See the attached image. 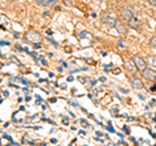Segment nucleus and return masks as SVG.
<instances>
[{
	"label": "nucleus",
	"mask_w": 156,
	"mask_h": 146,
	"mask_svg": "<svg viewBox=\"0 0 156 146\" xmlns=\"http://www.w3.org/2000/svg\"><path fill=\"white\" fill-rule=\"evenodd\" d=\"M26 38H27L29 41L34 42V43H39V42L42 41V35H41L39 33H37L35 30H30V31H27Z\"/></svg>",
	"instance_id": "obj_2"
},
{
	"label": "nucleus",
	"mask_w": 156,
	"mask_h": 146,
	"mask_svg": "<svg viewBox=\"0 0 156 146\" xmlns=\"http://www.w3.org/2000/svg\"><path fill=\"white\" fill-rule=\"evenodd\" d=\"M142 75L146 80H150V81L156 80V72L152 69V68H146L144 71H142Z\"/></svg>",
	"instance_id": "obj_3"
},
{
	"label": "nucleus",
	"mask_w": 156,
	"mask_h": 146,
	"mask_svg": "<svg viewBox=\"0 0 156 146\" xmlns=\"http://www.w3.org/2000/svg\"><path fill=\"white\" fill-rule=\"evenodd\" d=\"M103 22H104V24H105V25L108 26V27H113V26H116V24H117L115 18L112 17V16H108V14L103 17Z\"/></svg>",
	"instance_id": "obj_7"
},
{
	"label": "nucleus",
	"mask_w": 156,
	"mask_h": 146,
	"mask_svg": "<svg viewBox=\"0 0 156 146\" xmlns=\"http://www.w3.org/2000/svg\"><path fill=\"white\" fill-rule=\"evenodd\" d=\"M64 2V4L66 7H73V3H72V0H62Z\"/></svg>",
	"instance_id": "obj_13"
},
{
	"label": "nucleus",
	"mask_w": 156,
	"mask_h": 146,
	"mask_svg": "<svg viewBox=\"0 0 156 146\" xmlns=\"http://www.w3.org/2000/svg\"><path fill=\"white\" fill-rule=\"evenodd\" d=\"M148 3H150L152 7H156V0H148Z\"/></svg>",
	"instance_id": "obj_14"
},
{
	"label": "nucleus",
	"mask_w": 156,
	"mask_h": 146,
	"mask_svg": "<svg viewBox=\"0 0 156 146\" xmlns=\"http://www.w3.org/2000/svg\"><path fill=\"white\" fill-rule=\"evenodd\" d=\"M116 29H117V33L119 34H121V35H125L126 34V27H125V25L124 24H116Z\"/></svg>",
	"instance_id": "obj_9"
},
{
	"label": "nucleus",
	"mask_w": 156,
	"mask_h": 146,
	"mask_svg": "<svg viewBox=\"0 0 156 146\" xmlns=\"http://www.w3.org/2000/svg\"><path fill=\"white\" fill-rule=\"evenodd\" d=\"M133 61H134V64H135V67L138 68V71H144L146 68H147V63H146V60L143 59L142 56H139V55H135L134 57H133Z\"/></svg>",
	"instance_id": "obj_1"
},
{
	"label": "nucleus",
	"mask_w": 156,
	"mask_h": 146,
	"mask_svg": "<svg viewBox=\"0 0 156 146\" xmlns=\"http://www.w3.org/2000/svg\"><path fill=\"white\" fill-rule=\"evenodd\" d=\"M124 65L126 68V71L130 72V73H133V75H134V73H136V71H138V68L135 67L133 60H125L124 61Z\"/></svg>",
	"instance_id": "obj_6"
},
{
	"label": "nucleus",
	"mask_w": 156,
	"mask_h": 146,
	"mask_svg": "<svg viewBox=\"0 0 156 146\" xmlns=\"http://www.w3.org/2000/svg\"><path fill=\"white\" fill-rule=\"evenodd\" d=\"M121 17H122L124 20H126V21H129L131 17H134V11H133V8H130V7L124 8L122 11H121Z\"/></svg>",
	"instance_id": "obj_4"
},
{
	"label": "nucleus",
	"mask_w": 156,
	"mask_h": 146,
	"mask_svg": "<svg viewBox=\"0 0 156 146\" xmlns=\"http://www.w3.org/2000/svg\"><path fill=\"white\" fill-rule=\"evenodd\" d=\"M146 63H148L150 67L156 68V57H155V56H151V55H150L147 59H146Z\"/></svg>",
	"instance_id": "obj_11"
},
{
	"label": "nucleus",
	"mask_w": 156,
	"mask_h": 146,
	"mask_svg": "<svg viewBox=\"0 0 156 146\" xmlns=\"http://www.w3.org/2000/svg\"><path fill=\"white\" fill-rule=\"evenodd\" d=\"M38 5H42V7H47V5H51V4L55 2V0H35Z\"/></svg>",
	"instance_id": "obj_10"
},
{
	"label": "nucleus",
	"mask_w": 156,
	"mask_h": 146,
	"mask_svg": "<svg viewBox=\"0 0 156 146\" xmlns=\"http://www.w3.org/2000/svg\"><path fill=\"white\" fill-rule=\"evenodd\" d=\"M129 22V25H130V27H133V29H139V26H140V24H142V22H140V20H139V18L138 17H131L130 18V20L128 21Z\"/></svg>",
	"instance_id": "obj_8"
},
{
	"label": "nucleus",
	"mask_w": 156,
	"mask_h": 146,
	"mask_svg": "<svg viewBox=\"0 0 156 146\" xmlns=\"http://www.w3.org/2000/svg\"><path fill=\"white\" fill-rule=\"evenodd\" d=\"M129 82H130V85L133 86L134 89H142V87H143V82L140 81V78H138V77L131 76L130 80H129Z\"/></svg>",
	"instance_id": "obj_5"
},
{
	"label": "nucleus",
	"mask_w": 156,
	"mask_h": 146,
	"mask_svg": "<svg viewBox=\"0 0 156 146\" xmlns=\"http://www.w3.org/2000/svg\"><path fill=\"white\" fill-rule=\"evenodd\" d=\"M150 45H151V47L152 48H156V37H152L150 39Z\"/></svg>",
	"instance_id": "obj_12"
}]
</instances>
